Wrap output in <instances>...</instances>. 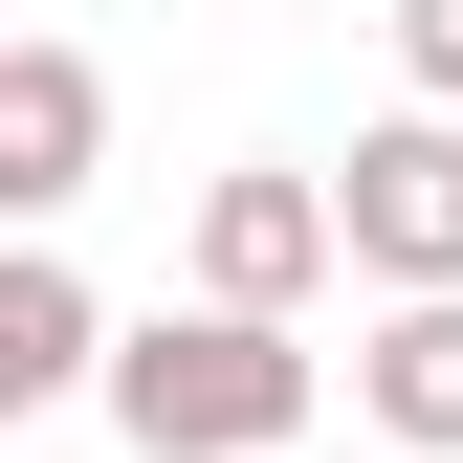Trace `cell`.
<instances>
[{"label":"cell","instance_id":"cell-2","mask_svg":"<svg viewBox=\"0 0 463 463\" xmlns=\"http://www.w3.org/2000/svg\"><path fill=\"white\" fill-rule=\"evenodd\" d=\"M331 265H375V287H463V110L354 133V177H331Z\"/></svg>","mask_w":463,"mask_h":463},{"label":"cell","instance_id":"cell-6","mask_svg":"<svg viewBox=\"0 0 463 463\" xmlns=\"http://www.w3.org/2000/svg\"><path fill=\"white\" fill-rule=\"evenodd\" d=\"M110 354V309H89V265L67 243H0V420H67Z\"/></svg>","mask_w":463,"mask_h":463},{"label":"cell","instance_id":"cell-5","mask_svg":"<svg viewBox=\"0 0 463 463\" xmlns=\"http://www.w3.org/2000/svg\"><path fill=\"white\" fill-rule=\"evenodd\" d=\"M354 420L420 441V463H463V287H397V309L354 331Z\"/></svg>","mask_w":463,"mask_h":463},{"label":"cell","instance_id":"cell-7","mask_svg":"<svg viewBox=\"0 0 463 463\" xmlns=\"http://www.w3.org/2000/svg\"><path fill=\"white\" fill-rule=\"evenodd\" d=\"M397 67H420V110H463V0H397Z\"/></svg>","mask_w":463,"mask_h":463},{"label":"cell","instance_id":"cell-1","mask_svg":"<svg viewBox=\"0 0 463 463\" xmlns=\"http://www.w3.org/2000/svg\"><path fill=\"white\" fill-rule=\"evenodd\" d=\"M89 397H110L133 463H287L309 397H331V354H309L287 309H199V287H177V309H133V331L89 354Z\"/></svg>","mask_w":463,"mask_h":463},{"label":"cell","instance_id":"cell-3","mask_svg":"<svg viewBox=\"0 0 463 463\" xmlns=\"http://www.w3.org/2000/svg\"><path fill=\"white\" fill-rule=\"evenodd\" d=\"M89 177H110V67H89V44H23V23H0V243H44Z\"/></svg>","mask_w":463,"mask_h":463},{"label":"cell","instance_id":"cell-4","mask_svg":"<svg viewBox=\"0 0 463 463\" xmlns=\"http://www.w3.org/2000/svg\"><path fill=\"white\" fill-rule=\"evenodd\" d=\"M309 287H331V177H287V155L199 177V309H309Z\"/></svg>","mask_w":463,"mask_h":463}]
</instances>
